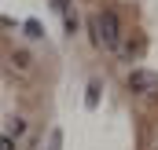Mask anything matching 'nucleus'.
I'll list each match as a JSON object with an SVG mask.
<instances>
[{
  "mask_svg": "<svg viewBox=\"0 0 158 150\" xmlns=\"http://www.w3.org/2000/svg\"><path fill=\"white\" fill-rule=\"evenodd\" d=\"M26 37H44V26L37 18H26Z\"/></svg>",
  "mask_w": 158,
  "mask_h": 150,
  "instance_id": "7ed1b4c3",
  "label": "nucleus"
},
{
  "mask_svg": "<svg viewBox=\"0 0 158 150\" xmlns=\"http://www.w3.org/2000/svg\"><path fill=\"white\" fill-rule=\"evenodd\" d=\"M96 103H99V84H88V95H85V106L92 110Z\"/></svg>",
  "mask_w": 158,
  "mask_h": 150,
  "instance_id": "20e7f679",
  "label": "nucleus"
},
{
  "mask_svg": "<svg viewBox=\"0 0 158 150\" xmlns=\"http://www.w3.org/2000/svg\"><path fill=\"white\" fill-rule=\"evenodd\" d=\"M92 33H96V44H103V48H118L121 26H118V18H114V11H99V15L92 18Z\"/></svg>",
  "mask_w": 158,
  "mask_h": 150,
  "instance_id": "f257e3e1",
  "label": "nucleus"
},
{
  "mask_svg": "<svg viewBox=\"0 0 158 150\" xmlns=\"http://www.w3.org/2000/svg\"><path fill=\"white\" fill-rule=\"evenodd\" d=\"M129 88L132 92H158V73H151V70H132L129 73Z\"/></svg>",
  "mask_w": 158,
  "mask_h": 150,
  "instance_id": "f03ea898",
  "label": "nucleus"
},
{
  "mask_svg": "<svg viewBox=\"0 0 158 150\" xmlns=\"http://www.w3.org/2000/svg\"><path fill=\"white\" fill-rule=\"evenodd\" d=\"M0 150H11V139H4V143H0Z\"/></svg>",
  "mask_w": 158,
  "mask_h": 150,
  "instance_id": "39448f33",
  "label": "nucleus"
}]
</instances>
